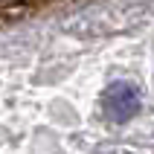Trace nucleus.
<instances>
[{
    "label": "nucleus",
    "mask_w": 154,
    "mask_h": 154,
    "mask_svg": "<svg viewBox=\"0 0 154 154\" xmlns=\"http://www.w3.org/2000/svg\"><path fill=\"white\" fill-rule=\"evenodd\" d=\"M102 105H105V113H108L113 122H125V119H131V116H137L140 93H137V87L128 85V82H116V85H111L105 90Z\"/></svg>",
    "instance_id": "1"
}]
</instances>
